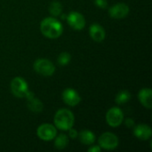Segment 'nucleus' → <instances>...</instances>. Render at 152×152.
<instances>
[{
  "mask_svg": "<svg viewBox=\"0 0 152 152\" xmlns=\"http://www.w3.org/2000/svg\"><path fill=\"white\" fill-rule=\"evenodd\" d=\"M42 34L48 38H58L63 32V26L54 17L45 18L40 24Z\"/></svg>",
  "mask_w": 152,
  "mask_h": 152,
  "instance_id": "obj_1",
  "label": "nucleus"
},
{
  "mask_svg": "<svg viewBox=\"0 0 152 152\" xmlns=\"http://www.w3.org/2000/svg\"><path fill=\"white\" fill-rule=\"evenodd\" d=\"M54 125L55 126L62 131L69 130L75 122L74 114L67 109L59 110L54 115Z\"/></svg>",
  "mask_w": 152,
  "mask_h": 152,
  "instance_id": "obj_2",
  "label": "nucleus"
},
{
  "mask_svg": "<svg viewBox=\"0 0 152 152\" xmlns=\"http://www.w3.org/2000/svg\"><path fill=\"white\" fill-rule=\"evenodd\" d=\"M34 69L39 75L50 77L54 73L55 67L53 63L47 59H37L34 62Z\"/></svg>",
  "mask_w": 152,
  "mask_h": 152,
  "instance_id": "obj_3",
  "label": "nucleus"
},
{
  "mask_svg": "<svg viewBox=\"0 0 152 152\" xmlns=\"http://www.w3.org/2000/svg\"><path fill=\"white\" fill-rule=\"evenodd\" d=\"M10 87H11V91H12V94L18 98L25 97L26 94L28 91V86L26 80L20 77H14L12 80Z\"/></svg>",
  "mask_w": 152,
  "mask_h": 152,
  "instance_id": "obj_4",
  "label": "nucleus"
},
{
  "mask_svg": "<svg viewBox=\"0 0 152 152\" xmlns=\"http://www.w3.org/2000/svg\"><path fill=\"white\" fill-rule=\"evenodd\" d=\"M98 142L101 148L104 150L111 151L118 146V138L116 134L107 132L100 136Z\"/></svg>",
  "mask_w": 152,
  "mask_h": 152,
  "instance_id": "obj_5",
  "label": "nucleus"
},
{
  "mask_svg": "<svg viewBox=\"0 0 152 152\" xmlns=\"http://www.w3.org/2000/svg\"><path fill=\"white\" fill-rule=\"evenodd\" d=\"M106 121L108 125L111 127L119 126L124 121L123 111L118 107H113L110 109L106 114Z\"/></svg>",
  "mask_w": 152,
  "mask_h": 152,
  "instance_id": "obj_6",
  "label": "nucleus"
},
{
  "mask_svg": "<svg viewBox=\"0 0 152 152\" xmlns=\"http://www.w3.org/2000/svg\"><path fill=\"white\" fill-rule=\"evenodd\" d=\"M37 134L42 141L49 142L55 138L57 135V129L51 124H42L37 130Z\"/></svg>",
  "mask_w": 152,
  "mask_h": 152,
  "instance_id": "obj_7",
  "label": "nucleus"
},
{
  "mask_svg": "<svg viewBox=\"0 0 152 152\" xmlns=\"http://www.w3.org/2000/svg\"><path fill=\"white\" fill-rule=\"evenodd\" d=\"M67 21L69 25L75 30H81L86 26L85 17L77 12H69L67 16Z\"/></svg>",
  "mask_w": 152,
  "mask_h": 152,
  "instance_id": "obj_8",
  "label": "nucleus"
},
{
  "mask_svg": "<svg viewBox=\"0 0 152 152\" xmlns=\"http://www.w3.org/2000/svg\"><path fill=\"white\" fill-rule=\"evenodd\" d=\"M129 6L124 3H119L111 6L109 10V13L113 19L126 18L129 13Z\"/></svg>",
  "mask_w": 152,
  "mask_h": 152,
  "instance_id": "obj_9",
  "label": "nucleus"
},
{
  "mask_svg": "<svg viewBox=\"0 0 152 152\" xmlns=\"http://www.w3.org/2000/svg\"><path fill=\"white\" fill-rule=\"evenodd\" d=\"M62 100L67 105L70 107H74L80 102L81 98L77 91L71 88H68L64 90L62 93Z\"/></svg>",
  "mask_w": 152,
  "mask_h": 152,
  "instance_id": "obj_10",
  "label": "nucleus"
},
{
  "mask_svg": "<svg viewBox=\"0 0 152 152\" xmlns=\"http://www.w3.org/2000/svg\"><path fill=\"white\" fill-rule=\"evenodd\" d=\"M134 134L138 139L146 141L151 137L152 130L148 125L141 124V125H138L135 126V128L134 130Z\"/></svg>",
  "mask_w": 152,
  "mask_h": 152,
  "instance_id": "obj_11",
  "label": "nucleus"
},
{
  "mask_svg": "<svg viewBox=\"0 0 152 152\" xmlns=\"http://www.w3.org/2000/svg\"><path fill=\"white\" fill-rule=\"evenodd\" d=\"M89 33L93 40L95 42H102L105 38V30L98 23H94L89 28Z\"/></svg>",
  "mask_w": 152,
  "mask_h": 152,
  "instance_id": "obj_12",
  "label": "nucleus"
},
{
  "mask_svg": "<svg viewBox=\"0 0 152 152\" xmlns=\"http://www.w3.org/2000/svg\"><path fill=\"white\" fill-rule=\"evenodd\" d=\"M25 97L28 99V109L33 111V112H41L43 110V103L41 102L40 100L37 99L34 97L33 93H30L28 91V93L26 94Z\"/></svg>",
  "mask_w": 152,
  "mask_h": 152,
  "instance_id": "obj_13",
  "label": "nucleus"
},
{
  "mask_svg": "<svg viewBox=\"0 0 152 152\" xmlns=\"http://www.w3.org/2000/svg\"><path fill=\"white\" fill-rule=\"evenodd\" d=\"M138 98L140 102L147 109H151L152 107V91L151 88H142L139 94Z\"/></svg>",
  "mask_w": 152,
  "mask_h": 152,
  "instance_id": "obj_14",
  "label": "nucleus"
},
{
  "mask_svg": "<svg viewBox=\"0 0 152 152\" xmlns=\"http://www.w3.org/2000/svg\"><path fill=\"white\" fill-rule=\"evenodd\" d=\"M77 137L79 138V141L85 144V145H92L95 142V135L93 132L89 130H83L80 133H78Z\"/></svg>",
  "mask_w": 152,
  "mask_h": 152,
  "instance_id": "obj_15",
  "label": "nucleus"
},
{
  "mask_svg": "<svg viewBox=\"0 0 152 152\" xmlns=\"http://www.w3.org/2000/svg\"><path fill=\"white\" fill-rule=\"evenodd\" d=\"M54 145L58 150H63L65 149L69 144V138L66 134H60L58 136H55Z\"/></svg>",
  "mask_w": 152,
  "mask_h": 152,
  "instance_id": "obj_16",
  "label": "nucleus"
},
{
  "mask_svg": "<svg viewBox=\"0 0 152 152\" xmlns=\"http://www.w3.org/2000/svg\"><path fill=\"white\" fill-rule=\"evenodd\" d=\"M61 11H62V5L60 2L58 1H53L49 5V12L54 16V17H57L59 15H61Z\"/></svg>",
  "mask_w": 152,
  "mask_h": 152,
  "instance_id": "obj_17",
  "label": "nucleus"
},
{
  "mask_svg": "<svg viewBox=\"0 0 152 152\" xmlns=\"http://www.w3.org/2000/svg\"><path fill=\"white\" fill-rule=\"evenodd\" d=\"M131 99V94L128 91H121L116 96V102L119 105L126 103Z\"/></svg>",
  "mask_w": 152,
  "mask_h": 152,
  "instance_id": "obj_18",
  "label": "nucleus"
},
{
  "mask_svg": "<svg viewBox=\"0 0 152 152\" xmlns=\"http://www.w3.org/2000/svg\"><path fill=\"white\" fill-rule=\"evenodd\" d=\"M70 60H71L70 54L69 53L63 52L58 57V63L60 65H61V66H65V65L69 64V62L70 61Z\"/></svg>",
  "mask_w": 152,
  "mask_h": 152,
  "instance_id": "obj_19",
  "label": "nucleus"
},
{
  "mask_svg": "<svg viewBox=\"0 0 152 152\" xmlns=\"http://www.w3.org/2000/svg\"><path fill=\"white\" fill-rule=\"evenodd\" d=\"M94 4L102 9H105L108 6V1L107 0H94Z\"/></svg>",
  "mask_w": 152,
  "mask_h": 152,
  "instance_id": "obj_20",
  "label": "nucleus"
},
{
  "mask_svg": "<svg viewBox=\"0 0 152 152\" xmlns=\"http://www.w3.org/2000/svg\"><path fill=\"white\" fill-rule=\"evenodd\" d=\"M69 131V136L71 138V139H76V138H77V135H78V133L77 132V130H75V129H73L72 127L69 129V130H68Z\"/></svg>",
  "mask_w": 152,
  "mask_h": 152,
  "instance_id": "obj_21",
  "label": "nucleus"
},
{
  "mask_svg": "<svg viewBox=\"0 0 152 152\" xmlns=\"http://www.w3.org/2000/svg\"><path fill=\"white\" fill-rule=\"evenodd\" d=\"M126 126H127V127H133L134 126V119H132V118H127L126 120Z\"/></svg>",
  "mask_w": 152,
  "mask_h": 152,
  "instance_id": "obj_22",
  "label": "nucleus"
},
{
  "mask_svg": "<svg viewBox=\"0 0 152 152\" xmlns=\"http://www.w3.org/2000/svg\"><path fill=\"white\" fill-rule=\"evenodd\" d=\"M89 152H100L101 151V147L100 146H92L91 148L88 149Z\"/></svg>",
  "mask_w": 152,
  "mask_h": 152,
  "instance_id": "obj_23",
  "label": "nucleus"
}]
</instances>
